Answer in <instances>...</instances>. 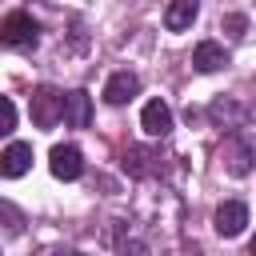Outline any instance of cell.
Listing matches in <instances>:
<instances>
[{"mask_svg":"<svg viewBox=\"0 0 256 256\" xmlns=\"http://www.w3.org/2000/svg\"><path fill=\"white\" fill-rule=\"evenodd\" d=\"M220 164L228 176H248L252 164H256V136L244 132V128H232L228 140L220 144Z\"/></svg>","mask_w":256,"mask_h":256,"instance_id":"6da1fadb","label":"cell"},{"mask_svg":"<svg viewBox=\"0 0 256 256\" xmlns=\"http://www.w3.org/2000/svg\"><path fill=\"white\" fill-rule=\"evenodd\" d=\"M0 44L4 48H36V20L28 12H8L0 20Z\"/></svg>","mask_w":256,"mask_h":256,"instance_id":"7a4b0ae2","label":"cell"},{"mask_svg":"<svg viewBox=\"0 0 256 256\" xmlns=\"http://www.w3.org/2000/svg\"><path fill=\"white\" fill-rule=\"evenodd\" d=\"M28 112H32V124L36 128H52L60 116H64V96L56 92V88H36L32 92V100H28Z\"/></svg>","mask_w":256,"mask_h":256,"instance_id":"3957f363","label":"cell"},{"mask_svg":"<svg viewBox=\"0 0 256 256\" xmlns=\"http://www.w3.org/2000/svg\"><path fill=\"white\" fill-rule=\"evenodd\" d=\"M48 168H52L56 180H76L84 172V156H80L76 144H56L52 156H48Z\"/></svg>","mask_w":256,"mask_h":256,"instance_id":"277c9868","label":"cell"},{"mask_svg":"<svg viewBox=\"0 0 256 256\" xmlns=\"http://www.w3.org/2000/svg\"><path fill=\"white\" fill-rule=\"evenodd\" d=\"M212 224H216V232H220L224 240H232V236H240V232H244V224H248V208H244L240 200H224V204L216 208Z\"/></svg>","mask_w":256,"mask_h":256,"instance_id":"5b68a950","label":"cell"},{"mask_svg":"<svg viewBox=\"0 0 256 256\" xmlns=\"http://www.w3.org/2000/svg\"><path fill=\"white\" fill-rule=\"evenodd\" d=\"M124 172H128L132 180H148V176L160 172V156H156L152 148H144V144H132V148L124 152Z\"/></svg>","mask_w":256,"mask_h":256,"instance_id":"8992f818","label":"cell"},{"mask_svg":"<svg viewBox=\"0 0 256 256\" xmlns=\"http://www.w3.org/2000/svg\"><path fill=\"white\" fill-rule=\"evenodd\" d=\"M32 168V144H8L0 152V176L4 180H20Z\"/></svg>","mask_w":256,"mask_h":256,"instance_id":"52a82bcc","label":"cell"},{"mask_svg":"<svg viewBox=\"0 0 256 256\" xmlns=\"http://www.w3.org/2000/svg\"><path fill=\"white\" fill-rule=\"evenodd\" d=\"M140 128H144L148 136H168V132H172V108H168L164 100H148L144 112H140Z\"/></svg>","mask_w":256,"mask_h":256,"instance_id":"ba28073f","label":"cell"},{"mask_svg":"<svg viewBox=\"0 0 256 256\" xmlns=\"http://www.w3.org/2000/svg\"><path fill=\"white\" fill-rule=\"evenodd\" d=\"M136 92H140V76L136 72H112L108 84H104V100L108 104H128Z\"/></svg>","mask_w":256,"mask_h":256,"instance_id":"9c48e42d","label":"cell"},{"mask_svg":"<svg viewBox=\"0 0 256 256\" xmlns=\"http://www.w3.org/2000/svg\"><path fill=\"white\" fill-rule=\"evenodd\" d=\"M64 124L68 128H88L92 124V100H88L84 88H76V92L64 96Z\"/></svg>","mask_w":256,"mask_h":256,"instance_id":"30bf717a","label":"cell"},{"mask_svg":"<svg viewBox=\"0 0 256 256\" xmlns=\"http://www.w3.org/2000/svg\"><path fill=\"white\" fill-rule=\"evenodd\" d=\"M192 64H196L200 72H220V68L228 64V52H224L216 40H204V44H196V52H192Z\"/></svg>","mask_w":256,"mask_h":256,"instance_id":"8fae6325","label":"cell"},{"mask_svg":"<svg viewBox=\"0 0 256 256\" xmlns=\"http://www.w3.org/2000/svg\"><path fill=\"white\" fill-rule=\"evenodd\" d=\"M192 20H196V0H172L168 12H164L168 32H184V28H192Z\"/></svg>","mask_w":256,"mask_h":256,"instance_id":"7c38bea8","label":"cell"},{"mask_svg":"<svg viewBox=\"0 0 256 256\" xmlns=\"http://www.w3.org/2000/svg\"><path fill=\"white\" fill-rule=\"evenodd\" d=\"M208 116H212L216 124H224V128H240V116H244V108H240L236 100H228V96H224V100H216V104L208 108Z\"/></svg>","mask_w":256,"mask_h":256,"instance_id":"4fadbf2b","label":"cell"},{"mask_svg":"<svg viewBox=\"0 0 256 256\" xmlns=\"http://www.w3.org/2000/svg\"><path fill=\"white\" fill-rule=\"evenodd\" d=\"M0 220H4V228H8L12 236L24 232V212H20L16 204H8V200H0Z\"/></svg>","mask_w":256,"mask_h":256,"instance_id":"5bb4252c","label":"cell"},{"mask_svg":"<svg viewBox=\"0 0 256 256\" xmlns=\"http://www.w3.org/2000/svg\"><path fill=\"white\" fill-rule=\"evenodd\" d=\"M12 128H16V108L8 96H0V136H8Z\"/></svg>","mask_w":256,"mask_h":256,"instance_id":"9a60e30c","label":"cell"},{"mask_svg":"<svg viewBox=\"0 0 256 256\" xmlns=\"http://www.w3.org/2000/svg\"><path fill=\"white\" fill-rule=\"evenodd\" d=\"M224 28H228V36H244L248 20H244V16H224Z\"/></svg>","mask_w":256,"mask_h":256,"instance_id":"2e32d148","label":"cell"},{"mask_svg":"<svg viewBox=\"0 0 256 256\" xmlns=\"http://www.w3.org/2000/svg\"><path fill=\"white\" fill-rule=\"evenodd\" d=\"M252 256H256V240H252Z\"/></svg>","mask_w":256,"mask_h":256,"instance_id":"e0dca14e","label":"cell"}]
</instances>
